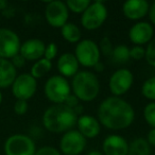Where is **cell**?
I'll use <instances>...</instances> for the list:
<instances>
[{
    "label": "cell",
    "instance_id": "52a82bcc",
    "mask_svg": "<svg viewBox=\"0 0 155 155\" xmlns=\"http://www.w3.org/2000/svg\"><path fill=\"white\" fill-rule=\"evenodd\" d=\"M35 152V142L25 134H14L5 142V155H34Z\"/></svg>",
    "mask_w": 155,
    "mask_h": 155
},
{
    "label": "cell",
    "instance_id": "7a4b0ae2",
    "mask_svg": "<svg viewBox=\"0 0 155 155\" xmlns=\"http://www.w3.org/2000/svg\"><path fill=\"white\" fill-rule=\"evenodd\" d=\"M43 125L51 133H66L77 124L78 116L65 104H53L43 114Z\"/></svg>",
    "mask_w": 155,
    "mask_h": 155
},
{
    "label": "cell",
    "instance_id": "d4e9b609",
    "mask_svg": "<svg viewBox=\"0 0 155 155\" xmlns=\"http://www.w3.org/2000/svg\"><path fill=\"white\" fill-rule=\"evenodd\" d=\"M141 94L146 99L155 101V77L149 78L142 83Z\"/></svg>",
    "mask_w": 155,
    "mask_h": 155
},
{
    "label": "cell",
    "instance_id": "603a6c76",
    "mask_svg": "<svg viewBox=\"0 0 155 155\" xmlns=\"http://www.w3.org/2000/svg\"><path fill=\"white\" fill-rule=\"evenodd\" d=\"M65 3L68 8V11L74 14H83L85 10L89 7L91 1V0H68Z\"/></svg>",
    "mask_w": 155,
    "mask_h": 155
},
{
    "label": "cell",
    "instance_id": "1f68e13d",
    "mask_svg": "<svg viewBox=\"0 0 155 155\" xmlns=\"http://www.w3.org/2000/svg\"><path fill=\"white\" fill-rule=\"evenodd\" d=\"M34 155H62V153L55 149L54 147H50V146H46V147H41L38 150L35 152Z\"/></svg>",
    "mask_w": 155,
    "mask_h": 155
},
{
    "label": "cell",
    "instance_id": "f35d334b",
    "mask_svg": "<svg viewBox=\"0 0 155 155\" xmlns=\"http://www.w3.org/2000/svg\"><path fill=\"white\" fill-rule=\"evenodd\" d=\"M87 155H103V153L100 152V151H97V150H94V151H91Z\"/></svg>",
    "mask_w": 155,
    "mask_h": 155
},
{
    "label": "cell",
    "instance_id": "4316f807",
    "mask_svg": "<svg viewBox=\"0 0 155 155\" xmlns=\"http://www.w3.org/2000/svg\"><path fill=\"white\" fill-rule=\"evenodd\" d=\"M144 50H146L144 60L150 66L155 67V38H153L150 43L147 44V48Z\"/></svg>",
    "mask_w": 155,
    "mask_h": 155
},
{
    "label": "cell",
    "instance_id": "9a60e30c",
    "mask_svg": "<svg viewBox=\"0 0 155 155\" xmlns=\"http://www.w3.org/2000/svg\"><path fill=\"white\" fill-rule=\"evenodd\" d=\"M150 3L146 0H127L122 5V13L130 20H140L149 14Z\"/></svg>",
    "mask_w": 155,
    "mask_h": 155
},
{
    "label": "cell",
    "instance_id": "836d02e7",
    "mask_svg": "<svg viewBox=\"0 0 155 155\" xmlns=\"http://www.w3.org/2000/svg\"><path fill=\"white\" fill-rule=\"evenodd\" d=\"M11 62H12V64H13V66L15 67V68H21V67H24L25 64H26V60H25V58H22L19 53L16 54L14 58H12Z\"/></svg>",
    "mask_w": 155,
    "mask_h": 155
},
{
    "label": "cell",
    "instance_id": "e575fe53",
    "mask_svg": "<svg viewBox=\"0 0 155 155\" xmlns=\"http://www.w3.org/2000/svg\"><path fill=\"white\" fill-rule=\"evenodd\" d=\"M147 141L151 147H155V127L151 129L147 135Z\"/></svg>",
    "mask_w": 155,
    "mask_h": 155
},
{
    "label": "cell",
    "instance_id": "ffe728a7",
    "mask_svg": "<svg viewBox=\"0 0 155 155\" xmlns=\"http://www.w3.org/2000/svg\"><path fill=\"white\" fill-rule=\"evenodd\" d=\"M61 35L66 41L70 44H78L81 41L82 32L80 28L73 22H67L61 28Z\"/></svg>",
    "mask_w": 155,
    "mask_h": 155
},
{
    "label": "cell",
    "instance_id": "277c9868",
    "mask_svg": "<svg viewBox=\"0 0 155 155\" xmlns=\"http://www.w3.org/2000/svg\"><path fill=\"white\" fill-rule=\"evenodd\" d=\"M45 96L54 104H64L65 100L71 94V87L66 78L62 75H52L46 81L44 86Z\"/></svg>",
    "mask_w": 155,
    "mask_h": 155
},
{
    "label": "cell",
    "instance_id": "8992f818",
    "mask_svg": "<svg viewBox=\"0 0 155 155\" xmlns=\"http://www.w3.org/2000/svg\"><path fill=\"white\" fill-rule=\"evenodd\" d=\"M107 14V9L102 1H94L82 14L81 25L88 31L97 30L103 26Z\"/></svg>",
    "mask_w": 155,
    "mask_h": 155
},
{
    "label": "cell",
    "instance_id": "ac0fdd59",
    "mask_svg": "<svg viewBox=\"0 0 155 155\" xmlns=\"http://www.w3.org/2000/svg\"><path fill=\"white\" fill-rule=\"evenodd\" d=\"M56 67H58L60 75L64 78H73L79 72L80 64L75 58L74 54L70 52H65L58 58Z\"/></svg>",
    "mask_w": 155,
    "mask_h": 155
},
{
    "label": "cell",
    "instance_id": "7c38bea8",
    "mask_svg": "<svg viewBox=\"0 0 155 155\" xmlns=\"http://www.w3.org/2000/svg\"><path fill=\"white\" fill-rule=\"evenodd\" d=\"M20 38L14 31L0 28V58L9 60L19 53Z\"/></svg>",
    "mask_w": 155,
    "mask_h": 155
},
{
    "label": "cell",
    "instance_id": "5bb4252c",
    "mask_svg": "<svg viewBox=\"0 0 155 155\" xmlns=\"http://www.w3.org/2000/svg\"><path fill=\"white\" fill-rule=\"evenodd\" d=\"M129 144L124 137L112 134L102 142V153L103 155H127Z\"/></svg>",
    "mask_w": 155,
    "mask_h": 155
},
{
    "label": "cell",
    "instance_id": "484cf974",
    "mask_svg": "<svg viewBox=\"0 0 155 155\" xmlns=\"http://www.w3.org/2000/svg\"><path fill=\"white\" fill-rule=\"evenodd\" d=\"M143 119L151 127H155V102H150L143 108Z\"/></svg>",
    "mask_w": 155,
    "mask_h": 155
},
{
    "label": "cell",
    "instance_id": "ba28073f",
    "mask_svg": "<svg viewBox=\"0 0 155 155\" xmlns=\"http://www.w3.org/2000/svg\"><path fill=\"white\" fill-rule=\"evenodd\" d=\"M87 139L78 131L70 130L60 139V152L64 155H80L85 150Z\"/></svg>",
    "mask_w": 155,
    "mask_h": 155
},
{
    "label": "cell",
    "instance_id": "f546056e",
    "mask_svg": "<svg viewBox=\"0 0 155 155\" xmlns=\"http://www.w3.org/2000/svg\"><path fill=\"white\" fill-rule=\"evenodd\" d=\"M146 55V50L142 46H134L130 49V56L135 61L143 60Z\"/></svg>",
    "mask_w": 155,
    "mask_h": 155
},
{
    "label": "cell",
    "instance_id": "8fae6325",
    "mask_svg": "<svg viewBox=\"0 0 155 155\" xmlns=\"http://www.w3.org/2000/svg\"><path fill=\"white\" fill-rule=\"evenodd\" d=\"M45 17L52 28L61 29L68 22L69 11L66 3L60 0L49 1L45 9Z\"/></svg>",
    "mask_w": 155,
    "mask_h": 155
},
{
    "label": "cell",
    "instance_id": "ab89813d",
    "mask_svg": "<svg viewBox=\"0 0 155 155\" xmlns=\"http://www.w3.org/2000/svg\"><path fill=\"white\" fill-rule=\"evenodd\" d=\"M5 7H7V2L3 1V0H0V9L2 10V9H5Z\"/></svg>",
    "mask_w": 155,
    "mask_h": 155
},
{
    "label": "cell",
    "instance_id": "4dcf8cb0",
    "mask_svg": "<svg viewBox=\"0 0 155 155\" xmlns=\"http://www.w3.org/2000/svg\"><path fill=\"white\" fill-rule=\"evenodd\" d=\"M28 102L25 101V100H17L14 104V112L17 115L21 116V115H25L27 112H28Z\"/></svg>",
    "mask_w": 155,
    "mask_h": 155
},
{
    "label": "cell",
    "instance_id": "3957f363",
    "mask_svg": "<svg viewBox=\"0 0 155 155\" xmlns=\"http://www.w3.org/2000/svg\"><path fill=\"white\" fill-rule=\"evenodd\" d=\"M72 94L83 102L94 101L100 93V82L97 75L87 70L79 71L71 81Z\"/></svg>",
    "mask_w": 155,
    "mask_h": 155
},
{
    "label": "cell",
    "instance_id": "74e56055",
    "mask_svg": "<svg viewBox=\"0 0 155 155\" xmlns=\"http://www.w3.org/2000/svg\"><path fill=\"white\" fill-rule=\"evenodd\" d=\"M83 105H81V104H79L78 106H75L74 108H73V110H74V113L77 114V116H79V115H81L83 113Z\"/></svg>",
    "mask_w": 155,
    "mask_h": 155
},
{
    "label": "cell",
    "instance_id": "8d00e7d4",
    "mask_svg": "<svg viewBox=\"0 0 155 155\" xmlns=\"http://www.w3.org/2000/svg\"><path fill=\"white\" fill-rule=\"evenodd\" d=\"M104 68H105V67H104V64L101 62L97 63V64L94 66V70L97 71V72H102V71L104 70Z\"/></svg>",
    "mask_w": 155,
    "mask_h": 155
},
{
    "label": "cell",
    "instance_id": "44dd1931",
    "mask_svg": "<svg viewBox=\"0 0 155 155\" xmlns=\"http://www.w3.org/2000/svg\"><path fill=\"white\" fill-rule=\"evenodd\" d=\"M127 155H151V146L144 138H136L129 144Z\"/></svg>",
    "mask_w": 155,
    "mask_h": 155
},
{
    "label": "cell",
    "instance_id": "9c48e42d",
    "mask_svg": "<svg viewBox=\"0 0 155 155\" xmlns=\"http://www.w3.org/2000/svg\"><path fill=\"white\" fill-rule=\"evenodd\" d=\"M134 82V75L131 70L121 68L116 70L110 78L108 88L114 97H121L131 89Z\"/></svg>",
    "mask_w": 155,
    "mask_h": 155
},
{
    "label": "cell",
    "instance_id": "d6a6232c",
    "mask_svg": "<svg viewBox=\"0 0 155 155\" xmlns=\"http://www.w3.org/2000/svg\"><path fill=\"white\" fill-rule=\"evenodd\" d=\"M64 104L66 106H68V107H70V108H72V110H73L75 106H78L79 104H80V100L78 99V98L75 97L73 94H70V95L67 97V99L65 100Z\"/></svg>",
    "mask_w": 155,
    "mask_h": 155
},
{
    "label": "cell",
    "instance_id": "f1b7e54d",
    "mask_svg": "<svg viewBox=\"0 0 155 155\" xmlns=\"http://www.w3.org/2000/svg\"><path fill=\"white\" fill-rule=\"evenodd\" d=\"M58 46L55 45L54 43H50L46 46V49H45V53H44V58L48 61H51L54 60L58 55Z\"/></svg>",
    "mask_w": 155,
    "mask_h": 155
},
{
    "label": "cell",
    "instance_id": "d590c367",
    "mask_svg": "<svg viewBox=\"0 0 155 155\" xmlns=\"http://www.w3.org/2000/svg\"><path fill=\"white\" fill-rule=\"evenodd\" d=\"M149 18H150V24L155 27V1L150 5V10H149Z\"/></svg>",
    "mask_w": 155,
    "mask_h": 155
},
{
    "label": "cell",
    "instance_id": "30bf717a",
    "mask_svg": "<svg viewBox=\"0 0 155 155\" xmlns=\"http://www.w3.org/2000/svg\"><path fill=\"white\" fill-rule=\"evenodd\" d=\"M37 89V81L30 73L17 75L12 84V94L17 100L28 101L33 97Z\"/></svg>",
    "mask_w": 155,
    "mask_h": 155
},
{
    "label": "cell",
    "instance_id": "7402d4cb",
    "mask_svg": "<svg viewBox=\"0 0 155 155\" xmlns=\"http://www.w3.org/2000/svg\"><path fill=\"white\" fill-rule=\"evenodd\" d=\"M52 68V62L48 61L46 58H41V60L36 61L31 67V72L30 74L34 78L35 80L41 79L44 75H46Z\"/></svg>",
    "mask_w": 155,
    "mask_h": 155
},
{
    "label": "cell",
    "instance_id": "83f0119b",
    "mask_svg": "<svg viewBox=\"0 0 155 155\" xmlns=\"http://www.w3.org/2000/svg\"><path fill=\"white\" fill-rule=\"evenodd\" d=\"M98 46H99V49H100V52H101V54H103V55H106V56L112 55L114 47H113L112 41L110 39V37L104 36L103 38L100 41V45H98Z\"/></svg>",
    "mask_w": 155,
    "mask_h": 155
},
{
    "label": "cell",
    "instance_id": "6da1fadb",
    "mask_svg": "<svg viewBox=\"0 0 155 155\" xmlns=\"http://www.w3.org/2000/svg\"><path fill=\"white\" fill-rule=\"evenodd\" d=\"M98 120L100 124L113 131L127 129L135 120L133 106L120 97H108L98 107Z\"/></svg>",
    "mask_w": 155,
    "mask_h": 155
},
{
    "label": "cell",
    "instance_id": "d6986e66",
    "mask_svg": "<svg viewBox=\"0 0 155 155\" xmlns=\"http://www.w3.org/2000/svg\"><path fill=\"white\" fill-rule=\"evenodd\" d=\"M17 77L16 68L10 60L0 58V88L12 86Z\"/></svg>",
    "mask_w": 155,
    "mask_h": 155
},
{
    "label": "cell",
    "instance_id": "cb8c5ba5",
    "mask_svg": "<svg viewBox=\"0 0 155 155\" xmlns=\"http://www.w3.org/2000/svg\"><path fill=\"white\" fill-rule=\"evenodd\" d=\"M112 56L115 62L125 63L130 60V48L125 45H118L113 49Z\"/></svg>",
    "mask_w": 155,
    "mask_h": 155
},
{
    "label": "cell",
    "instance_id": "60d3db41",
    "mask_svg": "<svg viewBox=\"0 0 155 155\" xmlns=\"http://www.w3.org/2000/svg\"><path fill=\"white\" fill-rule=\"evenodd\" d=\"M1 102H2V94L0 91V104H1Z\"/></svg>",
    "mask_w": 155,
    "mask_h": 155
},
{
    "label": "cell",
    "instance_id": "5b68a950",
    "mask_svg": "<svg viewBox=\"0 0 155 155\" xmlns=\"http://www.w3.org/2000/svg\"><path fill=\"white\" fill-rule=\"evenodd\" d=\"M74 56L79 64L87 68H94L97 63L100 62L99 46L93 39H82L77 44L74 49Z\"/></svg>",
    "mask_w": 155,
    "mask_h": 155
},
{
    "label": "cell",
    "instance_id": "e0dca14e",
    "mask_svg": "<svg viewBox=\"0 0 155 155\" xmlns=\"http://www.w3.org/2000/svg\"><path fill=\"white\" fill-rule=\"evenodd\" d=\"M78 131L86 139H94L101 132V124L96 117L91 115H81L77 121Z\"/></svg>",
    "mask_w": 155,
    "mask_h": 155
},
{
    "label": "cell",
    "instance_id": "2e32d148",
    "mask_svg": "<svg viewBox=\"0 0 155 155\" xmlns=\"http://www.w3.org/2000/svg\"><path fill=\"white\" fill-rule=\"evenodd\" d=\"M46 45L41 39L31 38L27 39L20 45L19 54L26 61H38L44 58Z\"/></svg>",
    "mask_w": 155,
    "mask_h": 155
},
{
    "label": "cell",
    "instance_id": "4fadbf2b",
    "mask_svg": "<svg viewBox=\"0 0 155 155\" xmlns=\"http://www.w3.org/2000/svg\"><path fill=\"white\" fill-rule=\"evenodd\" d=\"M154 28L148 21H138L129 30V38L135 46H143L153 39Z\"/></svg>",
    "mask_w": 155,
    "mask_h": 155
}]
</instances>
